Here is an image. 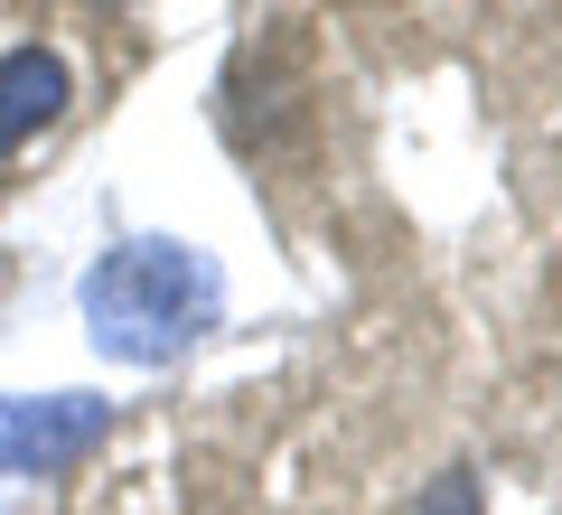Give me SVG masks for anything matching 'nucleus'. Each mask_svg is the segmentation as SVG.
Wrapping results in <instances>:
<instances>
[{"instance_id": "obj_1", "label": "nucleus", "mask_w": 562, "mask_h": 515, "mask_svg": "<svg viewBox=\"0 0 562 515\" xmlns=\"http://www.w3.org/2000/svg\"><path fill=\"white\" fill-rule=\"evenodd\" d=\"M85 337L113 366H179L225 310V272L206 244H169V235H132L113 254L85 262L76 281Z\"/></svg>"}, {"instance_id": "obj_2", "label": "nucleus", "mask_w": 562, "mask_h": 515, "mask_svg": "<svg viewBox=\"0 0 562 515\" xmlns=\"http://www.w3.org/2000/svg\"><path fill=\"white\" fill-rule=\"evenodd\" d=\"M113 403L103 394H0V478H57L103 450Z\"/></svg>"}, {"instance_id": "obj_3", "label": "nucleus", "mask_w": 562, "mask_h": 515, "mask_svg": "<svg viewBox=\"0 0 562 515\" xmlns=\"http://www.w3.org/2000/svg\"><path fill=\"white\" fill-rule=\"evenodd\" d=\"M57 113H66V57L57 47H10L0 57V159L57 132Z\"/></svg>"}, {"instance_id": "obj_4", "label": "nucleus", "mask_w": 562, "mask_h": 515, "mask_svg": "<svg viewBox=\"0 0 562 515\" xmlns=\"http://www.w3.org/2000/svg\"><path fill=\"white\" fill-rule=\"evenodd\" d=\"M422 515H479V488H469V469H450L441 488H431V506Z\"/></svg>"}]
</instances>
